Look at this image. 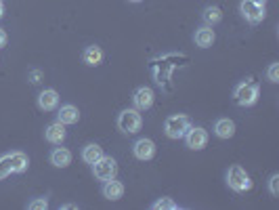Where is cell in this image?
I'll return each instance as SVG.
<instances>
[{"mask_svg": "<svg viewBox=\"0 0 279 210\" xmlns=\"http://www.w3.org/2000/svg\"><path fill=\"white\" fill-rule=\"evenodd\" d=\"M101 156H103V149H101L97 143H88V145H84V149H82V160L86 162V164H95V162H97Z\"/></svg>", "mask_w": 279, "mask_h": 210, "instance_id": "cell-19", "label": "cell"}, {"mask_svg": "<svg viewBox=\"0 0 279 210\" xmlns=\"http://www.w3.org/2000/svg\"><path fill=\"white\" fill-rule=\"evenodd\" d=\"M132 154H134L136 160L147 162L155 156V143L151 141V139H138V141H134V145H132Z\"/></svg>", "mask_w": 279, "mask_h": 210, "instance_id": "cell-8", "label": "cell"}, {"mask_svg": "<svg viewBox=\"0 0 279 210\" xmlns=\"http://www.w3.org/2000/svg\"><path fill=\"white\" fill-rule=\"evenodd\" d=\"M103 196L107 198V200H120L122 196H124V185L120 183V181H115V179H111V181H105L103 183Z\"/></svg>", "mask_w": 279, "mask_h": 210, "instance_id": "cell-16", "label": "cell"}, {"mask_svg": "<svg viewBox=\"0 0 279 210\" xmlns=\"http://www.w3.org/2000/svg\"><path fill=\"white\" fill-rule=\"evenodd\" d=\"M65 137H67L65 124H61L59 120L53 122V124H49V126H46V130H44V139L49 143H53V145H61L65 141Z\"/></svg>", "mask_w": 279, "mask_h": 210, "instance_id": "cell-12", "label": "cell"}, {"mask_svg": "<svg viewBox=\"0 0 279 210\" xmlns=\"http://www.w3.org/2000/svg\"><path fill=\"white\" fill-rule=\"evenodd\" d=\"M59 105V92L55 88H44L38 95V107L42 111H53Z\"/></svg>", "mask_w": 279, "mask_h": 210, "instance_id": "cell-11", "label": "cell"}, {"mask_svg": "<svg viewBox=\"0 0 279 210\" xmlns=\"http://www.w3.org/2000/svg\"><path fill=\"white\" fill-rule=\"evenodd\" d=\"M214 135H216L218 139H231V137L235 135V122L229 120V118L216 120V124H214Z\"/></svg>", "mask_w": 279, "mask_h": 210, "instance_id": "cell-17", "label": "cell"}, {"mask_svg": "<svg viewBox=\"0 0 279 210\" xmlns=\"http://www.w3.org/2000/svg\"><path fill=\"white\" fill-rule=\"evenodd\" d=\"M240 11L244 15L246 21L250 23H261L265 19V7H258V5H254L252 0H242V5H240Z\"/></svg>", "mask_w": 279, "mask_h": 210, "instance_id": "cell-7", "label": "cell"}, {"mask_svg": "<svg viewBox=\"0 0 279 210\" xmlns=\"http://www.w3.org/2000/svg\"><path fill=\"white\" fill-rule=\"evenodd\" d=\"M269 192H271L273 196L279 194V175H273V177L269 179Z\"/></svg>", "mask_w": 279, "mask_h": 210, "instance_id": "cell-24", "label": "cell"}, {"mask_svg": "<svg viewBox=\"0 0 279 210\" xmlns=\"http://www.w3.org/2000/svg\"><path fill=\"white\" fill-rule=\"evenodd\" d=\"M92 166V175H95L97 181H111L115 179V175H118V164H115V160L109 158V156H101Z\"/></svg>", "mask_w": 279, "mask_h": 210, "instance_id": "cell-3", "label": "cell"}, {"mask_svg": "<svg viewBox=\"0 0 279 210\" xmlns=\"http://www.w3.org/2000/svg\"><path fill=\"white\" fill-rule=\"evenodd\" d=\"M267 78H269V82H279V63H271L269 65V69H267Z\"/></svg>", "mask_w": 279, "mask_h": 210, "instance_id": "cell-23", "label": "cell"}, {"mask_svg": "<svg viewBox=\"0 0 279 210\" xmlns=\"http://www.w3.org/2000/svg\"><path fill=\"white\" fill-rule=\"evenodd\" d=\"M7 32L5 30H0V49H3V46H7Z\"/></svg>", "mask_w": 279, "mask_h": 210, "instance_id": "cell-26", "label": "cell"}, {"mask_svg": "<svg viewBox=\"0 0 279 210\" xmlns=\"http://www.w3.org/2000/svg\"><path fill=\"white\" fill-rule=\"evenodd\" d=\"M185 143H187L189 149H204L208 145V130L202 126H189V130L185 132Z\"/></svg>", "mask_w": 279, "mask_h": 210, "instance_id": "cell-6", "label": "cell"}, {"mask_svg": "<svg viewBox=\"0 0 279 210\" xmlns=\"http://www.w3.org/2000/svg\"><path fill=\"white\" fill-rule=\"evenodd\" d=\"M151 208H153V210H176L178 204H176L172 198H160L157 202H153Z\"/></svg>", "mask_w": 279, "mask_h": 210, "instance_id": "cell-21", "label": "cell"}, {"mask_svg": "<svg viewBox=\"0 0 279 210\" xmlns=\"http://www.w3.org/2000/svg\"><path fill=\"white\" fill-rule=\"evenodd\" d=\"M202 19L206 26H216V23L223 19V11L218 7H206L202 13Z\"/></svg>", "mask_w": 279, "mask_h": 210, "instance_id": "cell-20", "label": "cell"}, {"mask_svg": "<svg viewBox=\"0 0 279 210\" xmlns=\"http://www.w3.org/2000/svg\"><path fill=\"white\" fill-rule=\"evenodd\" d=\"M28 208L30 210H46V208H49V200H46V198H36V200H32L28 204Z\"/></svg>", "mask_w": 279, "mask_h": 210, "instance_id": "cell-22", "label": "cell"}, {"mask_svg": "<svg viewBox=\"0 0 279 210\" xmlns=\"http://www.w3.org/2000/svg\"><path fill=\"white\" fill-rule=\"evenodd\" d=\"M132 103H134V109L138 111H145L153 105V90L149 86H141V88H136L134 90V95H132Z\"/></svg>", "mask_w": 279, "mask_h": 210, "instance_id": "cell-9", "label": "cell"}, {"mask_svg": "<svg viewBox=\"0 0 279 210\" xmlns=\"http://www.w3.org/2000/svg\"><path fill=\"white\" fill-rule=\"evenodd\" d=\"M189 126H191V122H189L187 116H185V113H174V116H168V118H166L164 132L170 139H183L185 132L189 130Z\"/></svg>", "mask_w": 279, "mask_h": 210, "instance_id": "cell-2", "label": "cell"}, {"mask_svg": "<svg viewBox=\"0 0 279 210\" xmlns=\"http://www.w3.org/2000/svg\"><path fill=\"white\" fill-rule=\"evenodd\" d=\"M3 160H5V166L9 173H26V168L30 164L26 154H21V151H13V154L5 156Z\"/></svg>", "mask_w": 279, "mask_h": 210, "instance_id": "cell-10", "label": "cell"}, {"mask_svg": "<svg viewBox=\"0 0 279 210\" xmlns=\"http://www.w3.org/2000/svg\"><path fill=\"white\" fill-rule=\"evenodd\" d=\"M49 160H51L53 166L65 168V166L72 164V151L65 149V147H55V149L51 151V158H49Z\"/></svg>", "mask_w": 279, "mask_h": 210, "instance_id": "cell-15", "label": "cell"}, {"mask_svg": "<svg viewBox=\"0 0 279 210\" xmlns=\"http://www.w3.org/2000/svg\"><path fill=\"white\" fill-rule=\"evenodd\" d=\"M227 185L233 192H237V194H244V192H248V189H252V179H250V175L240 166V164H233L229 170H227Z\"/></svg>", "mask_w": 279, "mask_h": 210, "instance_id": "cell-1", "label": "cell"}, {"mask_svg": "<svg viewBox=\"0 0 279 210\" xmlns=\"http://www.w3.org/2000/svg\"><path fill=\"white\" fill-rule=\"evenodd\" d=\"M5 17V5H3V0H0V19Z\"/></svg>", "mask_w": 279, "mask_h": 210, "instance_id": "cell-28", "label": "cell"}, {"mask_svg": "<svg viewBox=\"0 0 279 210\" xmlns=\"http://www.w3.org/2000/svg\"><path fill=\"white\" fill-rule=\"evenodd\" d=\"M30 78H32L30 82H34V84H36V82H40V78H42V74L38 72V69H32V72H30Z\"/></svg>", "mask_w": 279, "mask_h": 210, "instance_id": "cell-25", "label": "cell"}, {"mask_svg": "<svg viewBox=\"0 0 279 210\" xmlns=\"http://www.w3.org/2000/svg\"><path fill=\"white\" fill-rule=\"evenodd\" d=\"M258 86L256 84H250V82H244V84H240L237 88H235V92H233V97H235V103L237 105H242V107H250V105H254L258 101Z\"/></svg>", "mask_w": 279, "mask_h": 210, "instance_id": "cell-5", "label": "cell"}, {"mask_svg": "<svg viewBox=\"0 0 279 210\" xmlns=\"http://www.w3.org/2000/svg\"><path fill=\"white\" fill-rule=\"evenodd\" d=\"M193 40H195L197 46H202V49H208V46L214 44L216 34H214V30H212V26H202V28L195 32Z\"/></svg>", "mask_w": 279, "mask_h": 210, "instance_id": "cell-13", "label": "cell"}, {"mask_svg": "<svg viewBox=\"0 0 279 210\" xmlns=\"http://www.w3.org/2000/svg\"><path fill=\"white\" fill-rule=\"evenodd\" d=\"M130 3H141V0H130Z\"/></svg>", "mask_w": 279, "mask_h": 210, "instance_id": "cell-29", "label": "cell"}, {"mask_svg": "<svg viewBox=\"0 0 279 210\" xmlns=\"http://www.w3.org/2000/svg\"><path fill=\"white\" fill-rule=\"evenodd\" d=\"M82 61H84L88 67H97V65H101V61H103V51H101V46H97V44L86 46L84 53H82Z\"/></svg>", "mask_w": 279, "mask_h": 210, "instance_id": "cell-14", "label": "cell"}, {"mask_svg": "<svg viewBox=\"0 0 279 210\" xmlns=\"http://www.w3.org/2000/svg\"><path fill=\"white\" fill-rule=\"evenodd\" d=\"M143 126V118H141V113H138V109H124L120 111L118 116V128L126 135H134L138 132Z\"/></svg>", "mask_w": 279, "mask_h": 210, "instance_id": "cell-4", "label": "cell"}, {"mask_svg": "<svg viewBox=\"0 0 279 210\" xmlns=\"http://www.w3.org/2000/svg\"><path fill=\"white\" fill-rule=\"evenodd\" d=\"M252 3H254V5H258V7H265V5H267V0H252Z\"/></svg>", "mask_w": 279, "mask_h": 210, "instance_id": "cell-27", "label": "cell"}, {"mask_svg": "<svg viewBox=\"0 0 279 210\" xmlns=\"http://www.w3.org/2000/svg\"><path fill=\"white\" fill-rule=\"evenodd\" d=\"M59 122L61 124H76L78 120H80V111H78V107L76 105H61V109H59Z\"/></svg>", "mask_w": 279, "mask_h": 210, "instance_id": "cell-18", "label": "cell"}]
</instances>
